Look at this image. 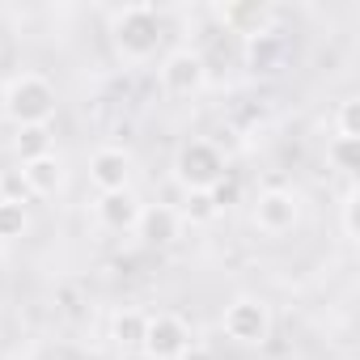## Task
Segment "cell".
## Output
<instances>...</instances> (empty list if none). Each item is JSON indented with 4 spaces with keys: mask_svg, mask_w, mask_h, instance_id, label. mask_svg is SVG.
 <instances>
[{
    "mask_svg": "<svg viewBox=\"0 0 360 360\" xmlns=\"http://www.w3.org/2000/svg\"><path fill=\"white\" fill-rule=\"evenodd\" d=\"M161 39H165V18L148 0L110 13V47L123 64H148L161 51Z\"/></svg>",
    "mask_w": 360,
    "mask_h": 360,
    "instance_id": "obj_1",
    "label": "cell"
},
{
    "mask_svg": "<svg viewBox=\"0 0 360 360\" xmlns=\"http://www.w3.org/2000/svg\"><path fill=\"white\" fill-rule=\"evenodd\" d=\"M0 110L13 127H47L60 110V94L43 72H18L0 89Z\"/></svg>",
    "mask_w": 360,
    "mask_h": 360,
    "instance_id": "obj_2",
    "label": "cell"
},
{
    "mask_svg": "<svg viewBox=\"0 0 360 360\" xmlns=\"http://www.w3.org/2000/svg\"><path fill=\"white\" fill-rule=\"evenodd\" d=\"M229 174V157L212 140H187L174 153V183L183 191H212Z\"/></svg>",
    "mask_w": 360,
    "mask_h": 360,
    "instance_id": "obj_3",
    "label": "cell"
},
{
    "mask_svg": "<svg viewBox=\"0 0 360 360\" xmlns=\"http://www.w3.org/2000/svg\"><path fill=\"white\" fill-rule=\"evenodd\" d=\"M221 330H225L233 343H242V347H263V343H271V330H276L271 305H267L263 297L242 292V297H233V301L225 305Z\"/></svg>",
    "mask_w": 360,
    "mask_h": 360,
    "instance_id": "obj_4",
    "label": "cell"
},
{
    "mask_svg": "<svg viewBox=\"0 0 360 360\" xmlns=\"http://www.w3.org/2000/svg\"><path fill=\"white\" fill-rule=\"evenodd\" d=\"M157 81L165 98H195L208 85V60L195 47H174L157 64Z\"/></svg>",
    "mask_w": 360,
    "mask_h": 360,
    "instance_id": "obj_5",
    "label": "cell"
},
{
    "mask_svg": "<svg viewBox=\"0 0 360 360\" xmlns=\"http://www.w3.org/2000/svg\"><path fill=\"white\" fill-rule=\"evenodd\" d=\"M250 221H255L259 233L284 238L301 225V195L292 187H267V191H259V200L250 208Z\"/></svg>",
    "mask_w": 360,
    "mask_h": 360,
    "instance_id": "obj_6",
    "label": "cell"
},
{
    "mask_svg": "<svg viewBox=\"0 0 360 360\" xmlns=\"http://www.w3.org/2000/svg\"><path fill=\"white\" fill-rule=\"evenodd\" d=\"M191 339H195V330H191L187 318H178V314L161 309V314H148V326H144V343H140V352L153 356V360H178V356L191 347Z\"/></svg>",
    "mask_w": 360,
    "mask_h": 360,
    "instance_id": "obj_7",
    "label": "cell"
},
{
    "mask_svg": "<svg viewBox=\"0 0 360 360\" xmlns=\"http://www.w3.org/2000/svg\"><path fill=\"white\" fill-rule=\"evenodd\" d=\"M136 238L153 250H165L183 238V217H178L174 204H144V212L136 221Z\"/></svg>",
    "mask_w": 360,
    "mask_h": 360,
    "instance_id": "obj_8",
    "label": "cell"
},
{
    "mask_svg": "<svg viewBox=\"0 0 360 360\" xmlns=\"http://www.w3.org/2000/svg\"><path fill=\"white\" fill-rule=\"evenodd\" d=\"M89 183L98 187V195H110V191H127L131 187V157L115 144L98 148L89 157Z\"/></svg>",
    "mask_w": 360,
    "mask_h": 360,
    "instance_id": "obj_9",
    "label": "cell"
},
{
    "mask_svg": "<svg viewBox=\"0 0 360 360\" xmlns=\"http://www.w3.org/2000/svg\"><path fill=\"white\" fill-rule=\"evenodd\" d=\"M140 212H144V200L127 187V191H110V195H98V204H94V217H98V225L102 229H110V233H136V221H140Z\"/></svg>",
    "mask_w": 360,
    "mask_h": 360,
    "instance_id": "obj_10",
    "label": "cell"
},
{
    "mask_svg": "<svg viewBox=\"0 0 360 360\" xmlns=\"http://www.w3.org/2000/svg\"><path fill=\"white\" fill-rule=\"evenodd\" d=\"M22 178H26L30 200H51V195L64 191L68 169H64V157L51 148V153H43V157H34V161H22Z\"/></svg>",
    "mask_w": 360,
    "mask_h": 360,
    "instance_id": "obj_11",
    "label": "cell"
},
{
    "mask_svg": "<svg viewBox=\"0 0 360 360\" xmlns=\"http://www.w3.org/2000/svg\"><path fill=\"white\" fill-rule=\"evenodd\" d=\"M217 18L229 34H242V39H255L263 30H271V5H259V0H250V5H217Z\"/></svg>",
    "mask_w": 360,
    "mask_h": 360,
    "instance_id": "obj_12",
    "label": "cell"
},
{
    "mask_svg": "<svg viewBox=\"0 0 360 360\" xmlns=\"http://www.w3.org/2000/svg\"><path fill=\"white\" fill-rule=\"evenodd\" d=\"M284 34H276V30H263V34H255V39H242V56H246V68H255V72H276L280 68V60H284Z\"/></svg>",
    "mask_w": 360,
    "mask_h": 360,
    "instance_id": "obj_13",
    "label": "cell"
},
{
    "mask_svg": "<svg viewBox=\"0 0 360 360\" xmlns=\"http://www.w3.org/2000/svg\"><path fill=\"white\" fill-rule=\"evenodd\" d=\"M144 326H148V314H144V309H136V305L115 309V314H110V339H115V347H119V352H140Z\"/></svg>",
    "mask_w": 360,
    "mask_h": 360,
    "instance_id": "obj_14",
    "label": "cell"
},
{
    "mask_svg": "<svg viewBox=\"0 0 360 360\" xmlns=\"http://www.w3.org/2000/svg\"><path fill=\"white\" fill-rule=\"evenodd\" d=\"M178 217H183V225H212L221 212H217L208 191H183V208H178Z\"/></svg>",
    "mask_w": 360,
    "mask_h": 360,
    "instance_id": "obj_15",
    "label": "cell"
},
{
    "mask_svg": "<svg viewBox=\"0 0 360 360\" xmlns=\"http://www.w3.org/2000/svg\"><path fill=\"white\" fill-rule=\"evenodd\" d=\"M13 153H18L22 161H34V157L51 153V123H47V127H18V136H13Z\"/></svg>",
    "mask_w": 360,
    "mask_h": 360,
    "instance_id": "obj_16",
    "label": "cell"
},
{
    "mask_svg": "<svg viewBox=\"0 0 360 360\" xmlns=\"http://www.w3.org/2000/svg\"><path fill=\"white\" fill-rule=\"evenodd\" d=\"M26 229H30V212H26V204L0 200V242H18V238H26Z\"/></svg>",
    "mask_w": 360,
    "mask_h": 360,
    "instance_id": "obj_17",
    "label": "cell"
},
{
    "mask_svg": "<svg viewBox=\"0 0 360 360\" xmlns=\"http://www.w3.org/2000/svg\"><path fill=\"white\" fill-rule=\"evenodd\" d=\"M326 165L352 178L356 165H360V140H339V136H335V140L326 144Z\"/></svg>",
    "mask_w": 360,
    "mask_h": 360,
    "instance_id": "obj_18",
    "label": "cell"
},
{
    "mask_svg": "<svg viewBox=\"0 0 360 360\" xmlns=\"http://www.w3.org/2000/svg\"><path fill=\"white\" fill-rule=\"evenodd\" d=\"M335 136L339 140H360V98H343L335 110Z\"/></svg>",
    "mask_w": 360,
    "mask_h": 360,
    "instance_id": "obj_19",
    "label": "cell"
},
{
    "mask_svg": "<svg viewBox=\"0 0 360 360\" xmlns=\"http://www.w3.org/2000/svg\"><path fill=\"white\" fill-rule=\"evenodd\" d=\"M0 200H9V204H30V191H26L22 169H0Z\"/></svg>",
    "mask_w": 360,
    "mask_h": 360,
    "instance_id": "obj_20",
    "label": "cell"
},
{
    "mask_svg": "<svg viewBox=\"0 0 360 360\" xmlns=\"http://www.w3.org/2000/svg\"><path fill=\"white\" fill-rule=\"evenodd\" d=\"M208 195H212V204H217V212H225V208H233V204L242 200V183H238V178H233V174H225V178H221V183H217V187H212Z\"/></svg>",
    "mask_w": 360,
    "mask_h": 360,
    "instance_id": "obj_21",
    "label": "cell"
},
{
    "mask_svg": "<svg viewBox=\"0 0 360 360\" xmlns=\"http://www.w3.org/2000/svg\"><path fill=\"white\" fill-rule=\"evenodd\" d=\"M343 238H347V242L360 238V233H356V187L343 191Z\"/></svg>",
    "mask_w": 360,
    "mask_h": 360,
    "instance_id": "obj_22",
    "label": "cell"
},
{
    "mask_svg": "<svg viewBox=\"0 0 360 360\" xmlns=\"http://www.w3.org/2000/svg\"><path fill=\"white\" fill-rule=\"evenodd\" d=\"M178 360H217V352H212L204 339H191V347H187L183 356H178Z\"/></svg>",
    "mask_w": 360,
    "mask_h": 360,
    "instance_id": "obj_23",
    "label": "cell"
},
{
    "mask_svg": "<svg viewBox=\"0 0 360 360\" xmlns=\"http://www.w3.org/2000/svg\"><path fill=\"white\" fill-rule=\"evenodd\" d=\"M119 360H153V356H144V352H119Z\"/></svg>",
    "mask_w": 360,
    "mask_h": 360,
    "instance_id": "obj_24",
    "label": "cell"
}]
</instances>
